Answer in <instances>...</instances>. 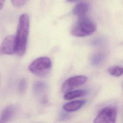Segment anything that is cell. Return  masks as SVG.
Segmentation results:
<instances>
[{
    "mask_svg": "<svg viewBox=\"0 0 123 123\" xmlns=\"http://www.w3.org/2000/svg\"><path fill=\"white\" fill-rule=\"evenodd\" d=\"M12 5L16 7L23 6L26 2V0H11Z\"/></svg>",
    "mask_w": 123,
    "mask_h": 123,
    "instance_id": "2e32d148",
    "label": "cell"
},
{
    "mask_svg": "<svg viewBox=\"0 0 123 123\" xmlns=\"http://www.w3.org/2000/svg\"><path fill=\"white\" fill-rule=\"evenodd\" d=\"M116 109L113 107H107L103 109L94 120L95 123H114L116 122Z\"/></svg>",
    "mask_w": 123,
    "mask_h": 123,
    "instance_id": "277c9868",
    "label": "cell"
},
{
    "mask_svg": "<svg viewBox=\"0 0 123 123\" xmlns=\"http://www.w3.org/2000/svg\"><path fill=\"white\" fill-rule=\"evenodd\" d=\"M89 8V6L86 3H79L76 4L73 9V13L78 17L86 15Z\"/></svg>",
    "mask_w": 123,
    "mask_h": 123,
    "instance_id": "9c48e42d",
    "label": "cell"
},
{
    "mask_svg": "<svg viewBox=\"0 0 123 123\" xmlns=\"http://www.w3.org/2000/svg\"><path fill=\"white\" fill-rule=\"evenodd\" d=\"M87 80V78L84 75H76L67 79L62 84V91L63 93H67L74 88L78 87L84 83Z\"/></svg>",
    "mask_w": 123,
    "mask_h": 123,
    "instance_id": "5b68a950",
    "label": "cell"
},
{
    "mask_svg": "<svg viewBox=\"0 0 123 123\" xmlns=\"http://www.w3.org/2000/svg\"><path fill=\"white\" fill-rule=\"evenodd\" d=\"M109 73L114 76H120L123 74V67L119 66H113L108 69Z\"/></svg>",
    "mask_w": 123,
    "mask_h": 123,
    "instance_id": "4fadbf2b",
    "label": "cell"
},
{
    "mask_svg": "<svg viewBox=\"0 0 123 123\" xmlns=\"http://www.w3.org/2000/svg\"><path fill=\"white\" fill-rule=\"evenodd\" d=\"M105 55L104 53L98 52L92 55L91 58V62L94 66H98L100 65L104 61Z\"/></svg>",
    "mask_w": 123,
    "mask_h": 123,
    "instance_id": "7c38bea8",
    "label": "cell"
},
{
    "mask_svg": "<svg viewBox=\"0 0 123 123\" xmlns=\"http://www.w3.org/2000/svg\"><path fill=\"white\" fill-rule=\"evenodd\" d=\"M47 84L42 81L36 82L33 86V91L35 95L40 96L43 94L47 90Z\"/></svg>",
    "mask_w": 123,
    "mask_h": 123,
    "instance_id": "30bf717a",
    "label": "cell"
},
{
    "mask_svg": "<svg viewBox=\"0 0 123 123\" xmlns=\"http://www.w3.org/2000/svg\"><path fill=\"white\" fill-rule=\"evenodd\" d=\"M87 92L86 90L79 89L74 90L71 92H68L66 93L64 96V98L66 100H72L74 98L82 97L86 95Z\"/></svg>",
    "mask_w": 123,
    "mask_h": 123,
    "instance_id": "8fae6325",
    "label": "cell"
},
{
    "mask_svg": "<svg viewBox=\"0 0 123 123\" xmlns=\"http://www.w3.org/2000/svg\"><path fill=\"white\" fill-rule=\"evenodd\" d=\"M51 61L47 57H41L34 60L29 65V70L39 77L46 76L51 68Z\"/></svg>",
    "mask_w": 123,
    "mask_h": 123,
    "instance_id": "3957f363",
    "label": "cell"
},
{
    "mask_svg": "<svg viewBox=\"0 0 123 123\" xmlns=\"http://www.w3.org/2000/svg\"><path fill=\"white\" fill-rule=\"evenodd\" d=\"M78 0H67V1H68V2H71L76 1H78Z\"/></svg>",
    "mask_w": 123,
    "mask_h": 123,
    "instance_id": "d6986e66",
    "label": "cell"
},
{
    "mask_svg": "<svg viewBox=\"0 0 123 123\" xmlns=\"http://www.w3.org/2000/svg\"><path fill=\"white\" fill-rule=\"evenodd\" d=\"M4 2L5 0H0V10H1L2 8L3 5L4 4Z\"/></svg>",
    "mask_w": 123,
    "mask_h": 123,
    "instance_id": "ac0fdd59",
    "label": "cell"
},
{
    "mask_svg": "<svg viewBox=\"0 0 123 123\" xmlns=\"http://www.w3.org/2000/svg\"><path fill=\"white\" fill-rule=\"evenodd\" d=\"M16 53L15 36L9 35L3 40L0 46L1 55H12Z\"/></svg>",
    "mask_w": 123,
    "mask_h": 123,
    "instance_id": "8992f818",
    "label": "cell"
},
{
    "mask_svg": "<svg viewBox=\"0 0 123 123\" xmlns=\"http://www.w3.org/2000/svg\"><path fill=\"white\" fill-rule=\"evenodd\" d=\"M96 29L95 24L86 15L79 17L71 30L72 35L77 37H86L93 33Z\"/></svg>",
    "mask_w": 123,
    "mask_h": 123,
    "instance_id": "7a4b0ae2",
    "label": "cell"
},
{
    "mask_svg": "<svg viewBox=\"0 0 123 123\" xmlns=\"http://www.w3.org/2000/svg\"><path fill=\"white\" fill-rule=\"evenodd\" d=\"M104 41L102 38H96L93 40L92 44L95 47H99L103 44Z\"/></svg>",
    "mask_w": 123,
    "mask_h": 123,
    "instance_id": "9a60e30c",
    "label": "cell"
},
{
    "mask_svg": "<svg viewBox=\"0 0 123 123\" xmlns=\"http://www.w3.org/2000/svg\"><path fill=\"white\" fill-rule=\"evenodd\" d=\"M66 112H67L66 111H62L61 112H60V113L59 115V119L60 120H67L69 118L70 115Z\"/></svg>",
    "mask_w": 123,
    "mask_h": 123,
    "instance_id": "e0dca14e",
    "label": "cell"
},
{
    "mask_svg": "<svg viewBox=\"0 0 123 123\" xmlns=\"http://www.w3.org/2000/svg\"><path fill=\"white\" fill-rule=\"evenodd\" d=\"M16 112V107L13 105L6 106L0 114V123L9 122L14 116Z\"/></svg>",
    "mask_w": 123,
    "mask_h": 123,
    "instance_id": "52a82bcc",
    "label": "cell"
},
{
    "mask_svg": "<svg viewBox=\"0 0 123 123\" xmlns=\"http://www.w3.org/2000/svg\"><path fill=\"white\" fill-rule=\"evenodd\" d=\"M30 20L28 15L23 13L19 18L16 39V53L18 56L23 55L26 50L29 32Z\"/></svg>",
    "mask_w": 123,
    "mask_h": 123,
    "instance_id": "6da1fadb",
    "label": "cell"
},
{
    "mask_svg": "<svg viewBox=\"0 0 123 123\" xmlns=\"http://www.w3.org/2000/svg\"><path fill=\"white\" fill-rule=\"evenodd\" d=\"M86 103V100H80L71 101L63 105V109L67 112L75 111L79 110Z\"/></svg>",
    "mask_w": 123,
    "mask_h": 123,
    "instance_id": "ba28073f",
    "label": "cell"
},
{
    "mask_svg": "<svg viewBox=\"0 0 123 123\" xmlns=\"http://www.w3.org/2000/svg\"><path fill=\"white\" fill-rule=\"evenodd\" d=\"M27 82L25 78L22 79L18 83V91L21 94H24L27 89Z\"/></svg>",
    "mask_w": 123,
    "mask_h": 123,
    "instance_id": "5bb4252c",
    "label": "cell"
}]
</instances>
